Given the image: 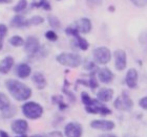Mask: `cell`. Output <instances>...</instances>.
<instances>
[{"instance_id":"f546056e","label":"cell","mask_w":147,"mask_h":137,"mask_svg":"<svg viewBox=\"0 0 147 137\" xmlns=\"http://www.w3.org/2000/svg\"><path fill=\"white\" fill-rule=\"evenodd\" d=\"M45 38L51 42H55L58 40V35L56 34L54 31H47L45 33Z\"/></svg>"},{"instance_id":"4fadbf2b","label":"cell","mask_w":147,"mask_h":137,"mask_svg":"<svg viewBox=\"0 0 147 137\" xmlns=\"http://www.w3.org/2000/svg\"><path fill=\"white\" fill-rule=\"evenodd\" d=\"M11 128H12V131L15 134L24 135L28 129V124L24 119H16L12 122Z\"/></svg>"},{"instance_id":"836d02e7","label":"cell","mask_w":147,"mask_h":137,"mask_svg":"<svg viewBox=\"0 0 147 137\" xmlns=\"http://www.w3.org/2000/svg\"><path fill=\"white\" fill-rule=\"evenodd\" d=\"M102 0H87V4H88L90 7H95V6H98L101 4Z\"/></svg>"},{"instance_id":"7a4b0ae2","label":"cell","mask_w":147,"mask_h":137,"mask_svg":"<svg viewBox=\"0 0 147 137\" xmlns=\"http://www.w3.org/2000/svg\"><path fill=\"white\" fill-rule=\"evenodd\" d=\"M56 60L59 64L69 68L79 67L82 63V58L78 53H71V52H62L56 57Z\"/></svg>"},{"instance_id":"d6986e66","label":"cell","mask_w":147,"mask_h":137,"mask_svg":"<svg viewBox=\"0 0 147 137\" xmlns=\"http://www.w3.org/2000/svg\"><path fill=\"white\" fill-rule=\"evenodd\" d=\"M32 81H33V83L36 85V87L38 89L45 88L46 85H47V82H46L45 76H43L41 72H39V71H36V72H34V74L32 76Z\"/></svg>"},{"instance_id":"ac0fdd59","label":"cell","mask_w":147,"mask_h":137,"mask_svg":"<svg viewBox=\"0 0 147 137\" xmlns=\"http://www.w3.org/2000/svg\"><path fill=\"white\" fill-rule=\"evenodd\" d=\"M13 66H14V58L11 55H7L0 61V73L1 74L9 73Z\"/></svg>"},{"instance_id":"ab89813d","label":"cell","mask_w":147,"mask_h":137,"mask_svg":"<svg viewBox=\"0 0 147 137\" xmlns=\"http://www.w3.org/2000/svg\"><path fill=\"white\" fill-rule=\"evenodd\" d=\"M26 137H28V136H26ZM30 137H43V136H41V135H38V134H37V135H33V136H30Z\"/></svg>"},{"instance_id":"603a6c76","label":"cell","mask_w":147,"mask_h":137,"mask_svg":"<svg viewBox=\"0 0 147 137\" xmlns=\"http://www.w3.org/2000/svg\"><path fill=\"white\" fill-rule=\"evenodd\" d=\"M32 7H40V9H43L45 11L52 9V6H51L47 0H40L39 2H33L32 3Z\"/></svg>"},{"instance_id":"74e56055","label":"cell","mask_w":147,"mask_h":137,"mask_svg":"<svg viewBox=\"0 0 147 137\" xmlns=\"http://www.w3.org/2000/svg\"><path fill=\"white\" fill-rule=\"evenodd\" d=\"M108 11H110V12H115V6H113V5L108 6Z\"/></svg>"},{"instance_id":"6da1fadb","label":"cell","mask_w":147,"mask_h":137,"mask_svg":"<svg viewBox=\"0 0 147 137\" xmlns=\"http://www.w3.org/2000/svg\"><path fill=\"white\" fill-rule=\"evenodd\" d=\"M6 89L16 101L25 102L32 96V89L17 80H6Z\"/></svg>"},{"instance_id":"d590c367","label":"cell","mask_w":147,"mask_h":137,"mask_svg":"<svg viewBox=\"0 0 147 137\" xmlns=\"http://www.w3.org/2000/svg\"><path fill=\"white\" fill-rule=\"evenodd\" d=\"M98 137H118V136H117V135H115V134H111V133H106V134L99 135Z\"/></svg>"},{"instance_id":"52a82bcc","label":"cell","mask_w":147,"mask_h":137,"mask_svg":"<svg viewBox=\"0 0 147 137\" xmlns=\"http://www.w3.org/2000/svg\"><path fill=\"white\" fill-rule=\"evenodd\" d=\"M85 110H86V112L89 113V114H101V115H103V116L110 115V114L113 113L109 108L104 106V105L100 101H98V100H97V102H96L92 106H86Z\"/></svg>"},{"instance_id":"4316f807","label":"cell","mask_w":147,"mask_h":137,"mask_svg":"<svg viewBox=\"0 0 147 137\" xmlns=\"http://www.w3.org/2000/svg\"><path fill=\"white\" fill-rule=\"evenodd\" d=\"M26 6H28V1L26 0H19V2H17V4L14 6V12H22V11H24L26 9Z\"/></svg>"},{"instance_id":"9c48e42d","label":"cell","mask_w":147,"mask_h":137,"mask_svg":"<svg viewBox=\"0 0 147 137\" xmlns=\"http://www.w3.org/2000/svg\"><path fill=\"white\" fill-rule=\"evenodd\" d=\"M90 127L95 130H101L104 132H109L116 128V124L113 120L106 119H96L90 122Z\"/></svg>"},{"instance_id":"f1b7e54d","label":"cell","mask_w":147,"mask_h":137,"mask_svg":"<svg viewBox=\"0 0 147 137\" xmlns=\"http://www.w3.org/2000/svg\"><path fill=\"white\" fill-rule=\"evenodd\" d=\"M28 21H30V25H40L41 23L44 22V19L41 17V16H34V17H32V18L28 19Z\"/></svg>"},{"instance_id":"8d00e7d4","label":"cell","mask_w":147,"mask_h":137,"mask_svg":"<svg viewBox=\"0 0 147 137\" xmlns=\"http://www.w3.org/2000/svg\"><path fill=\"white\" fill-rule=\"evenodd\" d=\"M13 0H0V3H2V4H6V3H11Z\"/></svg>"},{"instance_id":"cb8c5ba5","label":"cell","mask_w":147,"mask_h":137,"mask_svg":"<svg viewBox=\"0 0 147 137\" xmlns=\"http://www.w3.org/2000/svg\"><path fill=\"white\" fill-rule=\"evenodd\" d=\"M9 44L14 47H20V46L24 45V40L20 36H13L9 39Z\"/></svg>"},{"instance_id":"e575fe53","label":"cell","mask_w":147,"mask_h":137,"mask_svg":"<svg viewBox=\"0 0 147 137\" xmlns=\"http://www.w3.org/2000/svg\"><path fill=\"white\" fill-rule=\"evenodd\" d=\"M0 137H9V136L5 131L0 130ZM16 137H20V136H16ZM22 137H26V135H22Z\"/></svg>"},{"instance_id":"4dcf8cb0","label":"cell","mask_w":147,"mask_h":137,"mask_svg":"<svg viewBox=\"0 0 147 137\" xmlns=\"http://www.w3.org/2000/svg\"><path fill=\"white\" fill-rule=\"evenodd\" d=\"M7 34V26L3 23H0V40H3Z\"/></svg>"},{"instance_id":"d4e9b609","label":"cell","mask_w":147,"mask_h":137,"mask_svg":"<svg viewBox=\"0 0 147 137\" xmlns=\"http://www.w3.org/2000/svg\"><path fill=\"white\" fill-rule=\"evenodd\" d=\"M9 105H11V103H9V100L6 96V94H4L3 92H0V111L7 108Z\"/></svg>"},{"instance_id":"ba28073f","label":"cell","mask_w":147,"mask_h":137,"mask_svg":"<svg viewBox=\"0 0 147 137\" xmlns=\"http://www.w3.org/2000/svg\"><path fill=\"white\" fill-rule=\"evenodd\" d=\"M64 134L66 137H82L83 128L78 122H71L65 126Z\"/></svg>"},{"instance_id":"484cf974","label":"cell","mask_w":147,"mask_h":137,"mask_svg":"<svg viewBox=\"0 0 147 137\" xmlns=\"http://www.w3.org/2000/svg\"><path fill=\"white\" fill-rule=\"evenodd\" d=\"M47 20H49V24L51 25V27L60 28V26H61V22H60V20L56 16H53V15L49 16Z\"/></svg>"},{"instance_id":"1f68e13d","label":"cell","mask_w":147,"mask_h":137,"mask_svg":"<svg viewBox=\"0 0 147 137\" xmlns=\"http://www.w3.org/2000/svg\"><path fill=\"white\" fill-rule=\"evenodd\" d=\"M130 1L139 7H143V6L147 5V0H130Z\"/></svg>"},{"instance_id":"5b68a950","label":"cell","mask_w":147,"mask_h":137,"mask_svg":"<svg viewBox=\"0 0 147 137\" xmlns=\"http://www.w3.org/2000/svg\"><path fill=\"white\" fill-rule=\"evenodd\" d=\"M113 107L120 111H130L134 107V103H132V100L130 98L128 93L124 91L122 92V94L115 100Z\"/></svg>"},{"instance_id":"277c9868","label":"cell","mask_w":147,"mask_h":137,"mask_svg":"<svg viewBox=\"0 0 147 137\" xmlns=\"http://www.w3.org/2000/svg\"><path fill=\"white\" fill-rule=\"evenodd\" d=\"M92 57H94V61L97 64L106 65L107 63L110 62L111 52H110L109 48H107V47H105V46H99V47L94 49Z\"/></svg>"},{"instance_id":"83f0119b","label":"cell","mask_w":147,"mask_h":137,"mask_svg":"<svg viewBox=\"0 0 147 137\" xmlns=\"http://www.w3.org/2000/svg\"><path fill=\"white\" fill-rule=\"evenodd\" d=\"M87 82H88V87L92 89V90H94V89H97L99 87V82H98V80H97V78L95 76V74H94V73L89 76V80L87 81Z\"/></svg>"},{"instance_id":"2e32d148","label":"cell","mask_w":147,"mask_h":137,"mask_svg":"<svg viewBox=\"0 0 147 137\" xmlns=\"http://www.w3.org/2000/svg\"><path fill=\"white\" fill-rule=\"evenodd\" d=\"M113 98V90L111 88H101L97 93V100L102 103L110 102Z\"/></svg>"},{"instance_id":"44dd1931","label":"cell","mask_w":147,"mask_h":137,"mask_svg":"<svg viewBox=\"0 0 147 137\" xmlns=\"http://www.w3.org/2000/svg\"><path fill=\"white\" fill-rule=\"evenodd\" d=\"M16 113H17V108L15 106L9 105L7 108H5L4 110L1 111V116H2L3 118H12Z\"/></svg>"},{"instance_id":"f35d334b","label":"cell","mask_w":147,"mask_h":137,"mask_svg":"<svg viewBox=\"0 0 147 137\" xmlns=\"http://www.w3.org/2000/svg\"><path fill=\"white\" fill-rule=\"evenodd\" d=\"M3 48V43H2V40H0V50Z\"/></svg>"},{"instance_id":"9a60e30c","label":"cell","mask_w":147,"mask_h":137,"mask_svg":"<svg viewBox=\"0 0 147 137\" xmlns=\"http://www.w3.org/2000/svg\"><path fill=\"white\" fill-rule=\"evenodd\" d=\"M97 76H98V81H100L103 84H110L113 81V71L107 67L101 68L97 71Z\"/></svg>"},{"instance_id":"8fae6325","label":"cell","mask_w":147,"mask_h":137,"mask_svg":"<svg viewBox=\"0 0 147 137\" xmlns=\"http://www.w3.org/2000/svg\"><path fill=\"white\" fill-rule=\"evenodd\" d=\"M40 49V43L39 40L36 37L30 36L24 42V50L28 52V55H36Z\"/></svg>"},{"instance_id":"3957f363","label":"cell","mask_w":147,"mask_h":137,"mask_svg":"<svg viewBox=\"0 0 147 137\" xmlns=\"http://www.w3.org/2000/svg\"><path fill=\"white\" fill-rule=\"evenodd\" d=\"M22 113L26 118L38 119L43 114V107L36 102H28L24 103L21 107Z\"/></svg>"},{"instance_id":"d6a6232c","label":"cell","mask_w":147,"mask_h":137,"mask_svg":"<svg viewBox=\"0 0 147 137\" xmlns=\"http://www.w3.org/2000/svg\"><path fill=\"white\" fill-rule=\"evenodd\" d=\"M139 106L141 107L142 109L147 110V96L142 98L140 101H139Z\"/></svg>"},{"instance_id":"5bb4252c","label":"cell","mask_w":147,"mask_h":137,"mask_svg":"<svg viewBox=\"0 0 147 137\" xmlns=\"http://www.w3.org/2000/svg\"><path fill=\"white\" fill-rule=\"evenodd\" d=\"M138 80H139V73L135 68L128 69L125 76V83L127 87L130 89H135L138 86Z\"/></svg>"},{"instance_id":"8992f818","label":"cell","mask_w":147,"mask_h":137,"mask_svg":"<svg viewBox=\"0 0 147 137\" xmlns=\"http://www.w3.org/2000/svg\"><path fill=\"white\" fill-rule=\"evenodd\" d=\"M65 33L67 35H71V36H73L74 38H75V41H73V43L76 44L81 50H87V49H88L89 43L87 42V40L80 36L79 33H78L73 26H69V27L66 28V29H65Z\"/></svg>"},{"instance_id":"ffe728a7","label":"cell","mask_w":147,"mask_h":137,"mask_svg":"<svg viewBox=\"0 0 147 137\" xmlns=\"http://www.w3.org/2000/svg\"><path fill=\"white\" fill-rule=\"evenodd\" d=\"M11 25L17 28H23V27H30V21L28 19H25L23 16H15L11 21Z\"/></svg>"},{"instance_id":"7c38bea8","label":"cell","mask_w":147,"mask_h":137,"mask_svg":"<svg viewBox=\"0 0 147 137\" xmlns=\"http://www.w3.org/2000/svg\"><path fill=\"white\" fill-rule=\"evenodd\" d=\"M74 28L76 29L78 33H82V34H88L92 31V21L88 18H80L75 22V26Z\"/></svg>"},{"instance_id":"e0dca14e","label":"cell","mask_w":147,"mask_h":137,"mask_svg":"<svg viewBox=\"0 0 147 137\" xmlns=\"http://www.w3.org/2000/svg\"><path fill=\"white\" fill-rule=\"evenodd\" d=\"M32 68L31 66L26 63H20V64L16 67V76L20 78V79H26L31 76Z\"/></svg>"},{"instance_id":"30bf717a","label":"cell","mask_w":147,"mask_h":137,"mask_svg":"<svg viewBox=\"0 0 147 137\" xmlns=\"http://www.w3.org/2000/svg\"><path fill=\"white\" fill-rule=\"evenodd\" d=\"M115 57V67L119 71H123L127 66V55L123 49H117L113 52Z\"/></svg>"},{"instance_id":"7402d4cb","label":"cell","mask_w":147,"mask_h":137,"mask_svg":"<svg viewBox=\"0 0 147 137\" xmlns=\"http://www.w3.org/2000/svg\"><path fill=\"white\" fill-rule=\"evenodd\" d=\"M81 101H82L83 105H85L86 107V106H92L97 102V100H94V98H90L87 92H82L81 93Z\"/></svg>"}]
</instances>
